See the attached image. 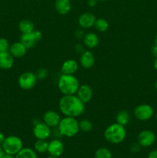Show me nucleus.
I'll use <instances>...</instances> for the list:
<instances>
[{
  "label": "nucleus",
  "instance_id": "obj_1",
  "mask_svg": "<svg viewBox=\"0 0 157 158\" xmlns=\"http://www.w3.org/2000/svg\"><path fill=\"white\" fill-rule=\"evenodd\" d=\"M60 111L66 117L76 118L85 111V104L75 95H64L58 102Z\"/></svg>",
  "mask_w": 157,
  "mask_h": 158
},
{
  "label": "nucleus",
  "instance_id": "obj_2",
  "mask_svg": "<svg viewBox=\"0 0 157 158\" xmlns=\"http://www.w3.org/2000/svg\"><path fill=\"white\" fill-rule=\"evenodd\" d=\"M79 82L74 75L62 74L58 80V87L63 95H75L79 87Z\"/></svg>",
  "mask_w": 157,
  "mask_h": 158
},
{
  "label": "nucleus",
  "instance_id": "obj_3",
  "mask_svg": "<svg viewBox=\"0 0 157 158\" xmlns=\"http://www.w3.org/2000/svg\"><path fill=\"white\" fill-rule=\"evenodd\" d=\"M126 137V131L124 126L116 123L106 127L104 131V137L109 143L118 144L122 143Z\"/></svg>",
  "mask_w": 157,
  "mask_h": 158
},
{
  "label": "nucleus",
  "instance_id": "obj_4",
  "mask_svg": "<svg viewBox=\"0 0 157 158\" xmlns=\"http://www.w3.org/2000/svg\"><path fill=\"white\" fill-rule=\"evenodd\" d=\"M60 134L67 137H72L76 135L79 131L78 122L74 117H65L61 119L58 125Z\"/></svg>",
  "mask_w": 157,
  "mask_h": 158
},
{
  "label": "nucleus",
  "instance_id": "obj_5",
  "mask_svg": "<svg viewBox=\"0 0 157 158\" xmlns=\"http://www.w3.org/2000/svg\"><path fill=\"white\" fill-rule=\"evenodd\" d=\"M2 147L6 154L15 156L23 148V143L17 136H9L5 138Z\"/></svg>",
  "mask_w": 157,
  "mask_h": 158
},
{
  "label": "nucleus",
  "instance_id": "obj_6",
  "mask_svg": "<svg viewBox=\"0 0 157 158\" xmlns=\"http://www.w3.org/2000/svg\"><path fill=\"white\" fill-rule=\"evenodd\" d=\"M37 82L35 73L32 72H25L19 76L18 79V84L21 89L29 90L35 86Z\"/></svg>",
  "mask_w": 157,
  "mask_h": 158
},
{
  "label": "nucleus",
  "instance_id": "obj_7",
  "mask_svg": "<svg viewBox=\"0 0 157 158\" xmlns=\"http://www.w3.org/2000/svg\"><path fill=\"white\" fill-rule=\"evenodd\" d=\"M42 34L38 29H35L32 32L26 34H22L20 36V42L26 46L27 49H32L34 47L35 43L42 40Z\"/></svg>",
  "mask_w": 157,
  "mask_h": 158
},
{
  "label": "nucleus",
  "instance_id": "obj_8",
  "mask_svg": "<svg viewBox=\"0 0 157 158\" xmlns=\"http://www.w3.org/2000/svg\"><path fill=\"white\" fill-rule=\"evenodd\" d=\"M134 116L139 120L146 121L152 117L154 114L153 108L148 104L138 105L134 109Z\"/></svg>",
  "mask_w": 157,
  "mask_h": 158
},
{
  "label": "nucleus",
  "instance_id": "obj_9",
  "mask_svg": "<svg viewBox=\"0 0 157 158\" xmlns=\"http://www.w3.org/2000/svg\"><path fill=\"white\" fill-rule=\"evenodd\" d=\"M33 135L37 140H46L51 135V129L44 122H38L34 125Z\"/></svg>",
  "mask_w": 157,
  "mask_h": 158
},
{
  "label": "nucleus",
  "instance_id": "obj_10",
  "mask_svg": "<svg viewBox=\"0 0 157 158\" xmlns=\"http://www.w3.org/2000/svg\"><path fill=\"white\" fill-rule=\"evenodd\" d=\"M155 140V135L149 130H144L138 134L137 141L141 147L148 148L152 146Z\"/></svg>",
  "mask_w": 157,
  "mask_h": 158
},
{
  "label": "nucleus",
  "instance_id": "obj_11",
  "mask_svg": "<svg viewBox=\"0 0 157 158\" xmlns=\"http://www.w3.org/2000/svg\"><path fill=\"white\" fill-rule=\"evenodd\" d=\"M64 149L65 147L62 142L60 141L58 139H55V140H51L49 143L47 152L49 153V155L52 157H59L64 152Z\"/></svg>",
  "mask_w": 157,
  "mask_h": 158
},
{
  "label": "nucleus",
  "instance_id": "obj_12",
  "mask_svg": "<svg viewBox=\"0 0 157 158\" xmlns=\"http://www.w3.org/2000/svg\"><path fill=\"white\" fill-rule=\"evenodd\" d=\"M60 120H61L60 115L55 111L48 110L43 115V122L50 128L58 127Z\"/></svg>",
  "mask_w": 157,
  "mask_h": 158
},
{
  "label": "nucleus",
  "instance_id": "obj_13",
  "mask_svg": "<svg viewBox=\"0 0 157 158\" xmlns=\"http://www.w3.org/2000/svg\"><path fill=\"white\" fill-rule=\"evenodd\" d=\"M96 20L95 15L91 12H85L78 19V23L83 29H89L94 26Z\"/></svg>",
  "mask_w": 157,
  "mask_h": 158
},
{
  "label": "nucleus",
  "instance_id": "obj_14",
  "mask_svg": "<svg viewBox=\"0 0 157 158\" xmlns=\"http://www.w3.org/2000/svg\"><path fill=\"white\" fill-rule=\"evenodd\" d=\"M76 94L78 98L85 104L86 103H89L92 99V89L89 85H81L78 87Z\"/></svg>",
  "mask_w": 157,
  "mask_h": 158
},
{
  "label": "nucleus",
  "instance_id": "obj_15",
  "mask_svg": "<svg viewBox=\"0 0 157 158\" xmlns=\"http://www.w3.org/2000/svg\"><path fill=\"white\" fill-rule=\"evenodd\" d=\"M9 52L12 56L15 58H21L26 55L27 52V48L21 43V42H15L10 46Z\"/></svg>",
  "mask_w": 157,
  "mask_h": 158
},
{
  "label": "nucleus",
  "instance_id": "obj_16",
  "mask_svg": "<svg viewBox=\"0 0 157 158\" xmlns=\"http://www.w3.org/2000/svg\"><path fill=\"white\" fill-rule=\"evenodd\" d=\"M78 69V64L75 60H68L63 63L61 67L62 74L74 75Z\"/></svg>",
  "mask_w": 157,
  "mask_h": 158
},
{
  "label": "nucleus",
  "instance_id": "obj_17",
  "mask_svg": "<svg viewBox=\"0 0 157 158\" xmlns=\"http://www.w3.org/2000/svg\"><path fill=\"white\" fill-rule=\"evenodd\" d=\"M14 57L9 52H0V68L2 69H9L13 66Z\"/></svg>",
  "mask_w": 157,
  "mask_h": 158
},
{
  "label": "nucleus",
  "instance_id": "obj_18",
  "mask_svg": "<svg viewBox=\"0 0 157 158\" xmlns=\"http://www.w3.org/2000/svg\"><path fill=\"white\" fill-rule=\"evenodd\" d=\"M80 65L85 69H89L95 63V57L90 51H84L80 56Z\"/></svg>",
  "mask_w": 157,
  "mask_h": 158
},
{
  "label": "nucleus",
  "instance_id": "obj_19",
  "mask_svg": "<svg viewBox=\"0 0 157 158\" xmlns=\"http://www.w3.org/2000/svg\"><path fill=\"white\" fill-rule=\"evenodd\" d=\"M55 8L61 15H66L71 10L70 0H55Z\"/></svg>",
  "mask_w": 157,
  "mask_h": 158
},
{
  "label": "nucleus",
  "instance_id": "obj_20",
  "mask_svg": "<svg viewBox=\"0 0 157 158\" xmlns=\"http://www.w3.org/2000/svg\"><path fill=\"white\" fill-rule=\"evenodd\" d=\"M83 42L86 47L90 48V49H93L98 46L99 43V40L97 35L94 32H88L86 35H84L83 37Z\"/></svg>",
  "mask_w": 157,
  "mask_h": 158
},
{
  "label": "nucleus",
  "instance_id": "obj_21",
  "mask_svg": "<svg viewBox=\"0 0 157 158\" xmlns=\"http://www.w3.org/2000/svg\"><path fill=\"white\" fill-rule=\"evenodd\" d=\"M18 29L22 34L29 33L35 30V26L31 20L24 19L20 21L18 23Z\"/></svg>",
  "mask_w": 157,
  "mask_h": 158
},
{
  "label": "nucleus",
  "instance_id": "obj_22",
  "mask_svg": "<svg viewBox=\"0 0 157 158\" xmlns=\"http://www.w3.org/2000/svg\"><path fill=\"white\" fill-rule=\"evenodd\" d=\"M115 120H116V123L125 127L129 123V120H130V115L127 111L121 110L117 114L116 117H115Z\"/></svg>",
  "mask_w": 157,
  "mask_h": 158
},
{
  "label": "nucleus",
  "instance_id": "obj_23",
  "mask_svg": "<svg viewBox=\"0 0 157 158\" xmlns=\"http://www.w3.org/2000/svg\"><path fill=\"white\" fill-rule=\"evenodd\" d=\"M15 158H38L35 151L29 148H23L16 155Z\"/></svg>",
  "mask_w": 157,
  "mask_h": 158
},
{
  "label": "nucleus",
  "instance_id": "obj_24",
  "mask_svg": "<svg viewBox=\"0 0 157 158\" xmlns=\"http://www.w3.org/2000/svg\"><path fill=\"white\" fill-rule=\"evenodd\" d=\"M95 29L99 32H104L109 29V23L104 19H96L94 24Z\"/></svg>",
  "mask_w": 157,
  "mask_h": 158
},
{
  "label": "nucleus",
  "instance_id": "obj_25",
  "mask_svg": "<svg viewBox=\"0 0 157 158\" xmlns=\"http://www.w3.org/2000/svg\"><path fill=\"white\" fill-rule=\"evenodd\" d=\"M48 145H49V143L46 140H37L34 144V148L35 151L43 154V153L47 152Z\"/></svg>",
  "mask_w": 157,
  "mask_h": 158
},
{
  "label": "nucleus",
  "instance_id": "obj_26",
  "mask_svg": "<svg viewBox=\"0 0 157 158\" xmlns=\"http://www.w3.org/2000/svg\"><path fill=\"white\" fill-rule=\"evenodd\" d=\"M112 152L106 148H100L95 152V158H112Z\"/></svg>",
  "mask_w": 157,
  "mask_h": 158
},
{
  "label": "nucleus",
  "instance_id": "obj_27",
  "mask_svg": "<svg viewBox=\"0 0 157 158\" xmlns=\"http://www.w3.org/2000/svg\"><path fill=\"white\" fill-rule=\"evenodd\" d=\"M78 127H79V131L83 132H89L92 129V123H91L90 120L83 119L78 122Z\"/></svg>",
  "mask_w": 157,
  "mask_h": 158
},
{
  "label": "nucleus",
  "instance_id": "obj_28",
  "mask_svg": "<svg viewBox=\"0 0 157 158\" xmlns=\"http://www.w3.org/2000/svg\"><path fill=\"white\" fill-rule=\"evenodd\" d=\"M37 80H45L48 77V71L45 68H39L35 73Z\"/></svg>",
  "mask_w": 157,
  "mask_h": 158
},
{
  "label": "nucleus",
  "instance_id": "obj_29",
  "mask_svg": "<svg viewBox=\"0 0 157 158\" xmlns=\"http://www.w3.org/2000/svg\"><path fill=\"white\" fill-rule=\"evenodd\" d=\"M9 47L10 46L8 40L5 38H0V52L9 51Z\"/></svg>",
  "mask_w": 157,
  "mask_h": 158
},
{
  "label": "nucleus",
  "instance_id": "obj_30",
  "mask_svg": "<svg viewBox=\"0 0 157 158\" xmlns=\"http://www.w3.org/2000/svg\"><path fill=\"white\" fill-rule=\"evenodd\" d=\"M140 148H141V146H140V145L138 143H133V144L131 145V147H130L131 151H132V152H133V153L139 152V151H140Z\"/></svg>",
  "mask_w": 157,
  "mask_h": 158
},
{
  "label": "nucleus",
  "instance_id": "obj_31",
  "mask_svg": "<svg viewBox=\"0 0 157 158\" xmlns=\"http://www.w3.org/2000/svg\"><path fill=\"white\" fill-rule=\"evenodd\" d=\"M148 158H157V150H153L150 151L148 155Z\"/></svg>",
  "mask_w": 157,
  "mask_h": 158
},
{
  "label": "nucleus",
  "instance_id": "obj_32",
  "mask_svg": "<svg viewBox=\"0 0 157 158\" xmlns=\"http://www.w3.org/2000/svg\"><path fill=\"white\" fill-rule=\"evenodd\" d=\"M152 53L153 56H155V58L157 57V43H155V44L152 46Z\"/></svg>",
  "mask_w": 157,
  "mask_h": 158
},
{
  "label": "nucleus",
  "instance_id": "obj_33",
  "mask_svg": "<svg viewBox=\"0 0 157 158\" xmlns=\"http://www.w3.org/2000/svg\"><path fill=\"white\" fill-rule=\"evenodd\" d=\"M96 1L97 0H88V5L90 7H94L96 5Z\"/></svg>",
  "mask_w": 157,
  "mask_h": 158
},
{
  "label": "nucleus",
  "instance_id": "obj_34",
  "mask_svg": "<svg viewBox=\"0 0 157 158\" xmlns=\"http://www.w3.org/2000/svg\"><path fill=\"white\" fill-rule=\"evenodd\" d=\"M5 138H6V137H5L4 134H3L2 132H0V145L2 144L3 141L5 140Z\"/></svg>",
  "mask_w": 157,
  "mask_h": 158
},
{
  "label": "nucleus",
  "instance_id": "obj_35",
  "mask_svg": "<svg viewBox=\"0 0 157 158\" xmlns=\"http://www.w3.org/2000/svg\"><path fill=\"white\" fill-rule=\"evenodd\" d=\"M2 158H15V157H14L13 155H11V154H6V153H5V154Z\"/></svg>",
  "mask_w": 157,
  "mask_h": 158
},
{
  "label": "nucleus",
  "instance_id": "obj_36",
  "mask_svg": "<svg viewBox=\"0 0 157 158\" xmlns=\"http://www.w3.org/2000/svg\"><path fill=\"white\" fill-rule=\"evenodd\" d=\"M4 154H5V152H4V151H3L2 147L0 146V158L2 157Z\"/></svg>",
  "mask_w": 157,
  "mask_h": 158
},
{
  "label": "nucleus",
  "instance_id": "obj_37",
  "mask_svg": "<svg viewBox=\"0 0 157 158\" xmlns=\"http://www.w3.org/2000/svg\"><path fill=\"white\" fill-rule=\"evenodd\" d=\"M153 66H154V68H155V69L157 70V57H156V58H155V61H154V63H153Z\"/></svg>",
  "mask_w": 157,
  "mask_h": 158
},
{
  "label": "nucleus",
  "instance_id": "obj_38",
  "mask_svg": "<svg viewBox=\"0 0 157 158\" xmlns=\"http://www.w3.org/2000/svg\"><path fill=\"white\" fill-rule=\"evenodd\" d=\"M47 158H59V157H52V156H50V157H47Z\"/></svg>",
  "mask_w": 157,
  "mask_h": 158
},
{
  "label": "nucleus",
  "instance_id": "obj_39",
  "mask_svg": "<svg viewBox=\"0 0 157 158\" xmlns=\"http://www.w3.org/2000/svg\"><path fill=\"white\" fill-rule=\"evenodd\" d=\"M155 89H157V81L155 82Z\"/></svg>",
  "mask_w": 157,
  "mask_h": 158
},
{
  "label": "nucleus",
  "instance_id": "obj_40",
  "mask_svg": "<svg viewBox=\"0 0 157 158\" xmlns=\"http://www.w3.org/2000/svg\"><path fill=\"white\" fill-rule=\"evenodd\" d=\"M155 43H157V34H156V35H155Z\"/></svg>",
  "mask_w": 157,
  "mask_h": 158
},
{
  "label": "nucleus",
  "instance_id": "obj_41",
  "mask_svg": "<svg viewBox=\"0 0 157 158\" xmlns=\"http://www.w3.org/2000/svg\"><path fill=\"white\" fill-rule=\"evenodd\" d=\"M99 1H106V0H99Z\"/></svg>",
  "mask_w": 157,
  "mask_h": 158
},
{
  "label": "nucleus",
  "instance_id": "obj_42",
  "mask_svg": "<svg viewBox=\"0 0 157 158\" xmlns=\"http://www.w3.org/2000/svg\"><path fill=\"white\" fill-rule=\"evenodd\" d=\"M156 120H157V114H156Z\"/></svg>",
  "mask_w": 157,
  "mask_h": 158
}]
</instances>
